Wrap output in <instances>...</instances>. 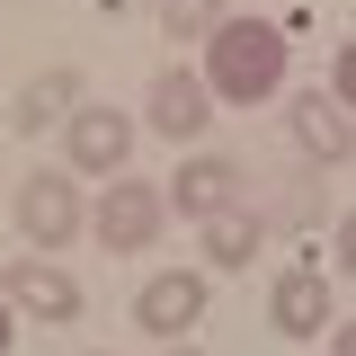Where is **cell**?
Masks as SVG:
<instances>
[{
  "label": "cell",
  "mask_w": 356,
  "mask_h": 356,
  "mask_svg": "<svg viewBox=\"0 0 356 356\" xmlns=\"http://www.w3.org/2000/svg\"><path fill=\"white\" fill-rule=\"evenodd\" d=\"M205 98L222 107H267L285 89V27L276 18H214L205 27Z\"/></svg>",
  "instance_id": "1"
},
{
  "label": "cell",
  "mask_w": 356,
  "mask_h": 356,
  "mask_svg": "<svg viewBox=\"0 0 356 356\" xmlns=\"http://www.w3.org/2000/svg\"><path fill=\"white\" fill-rule=\"evenodd\" d=\"M81 222H89V241H98L107 259H134V250H152V241H161L170 205H161V187H143V178H107V196H98Z\"/></svg>",
  "instance_id": "2"
},
{
  "label": "cell",
  "mask_w": 356,
  "mask_h": 356,
  "mask_svg": "<svg viewBox=\"0 0 356 356\" xmlns=\"http://www.w3.org/2000/svg\"><path fill=\"white\" fill-rule=\"evenodd\" d=\"M134 116L125 107H72L63 116V170L72 178H125V161H134Z\"/></svg>",
  "instance_id": "3"
},
{
  "label": "cell",
  "mask_w": 356,
  "mask_h": 356,
  "mask_svg": "<svg viewBox=\"0 0 356 356\" xmlns=\"http://www.w3.org/2000/svg\"><path fill=\"white\" fill-rule=\"evenodd\" d=\"M0 303L18 312V321H36V330H63V321H81V276L54 267L44 250H27V259H9V276H0Z\"/></svg>",
  "instance_id": "4"
},
{
  "label": "cell",
  "mask_w": 356,
  "mask_h": 356,
  "mask_svg": "<svg viewBox=\"0 0 356 356\" xmlns=\"http://www.w3.org/2000/svg\"><path fill=\"white\" fill-rule=\"evenodd\" d=\"M18 241L27 250H63L72 232H81V187H72V170H36L27 187H18Z\"/></svg>",
  "instance_id": "5"
},
{
  "label": "cell",
  "mask_w": 356,
  "mask_h": 356,
  "mask_svg": "<svg viewBox=\"0 0 356 356\" xmlns=\"http://www.w3.org/2000/svg\"><path fill=\"white\" fill-rule=\"evenodd\" d=\"M205 267H170V276H143V294H134V330H152V339H187L196 321H205Z\"/></svg>",
  "instance_id": "6"
},
{
  "label": "cell",
  "mask_w": 356,
  "mask_h": 356,
  "mask_svg": "<svg viewBox=\"0 0 356 356\" xmlns=\"http://www.w3.org/2000/svg\"><path fill=\"white\" fill-rule=\"evenodd\" d=\"M267 321H276L285 339H321V330L339 321V285H330L321 267H285V276L267 285Z\"/></svg>",
  "instance_id": "7"
},
{
  "label": "cell",
  "mask_w": 356,
  "mask_h": 356,
  "mask_svg": "<svg viewBox=\"0 0 356 356\" xmlns=\"http://www.w3.org/2000/svg\"><path fill=\"white\" fill-rule=\"evenodd\" d=\"M250 196V178H241V161H222V152H196V161H178V187L161 196L170 214H187V222H205V214H222V205H241Z\"/></svg>",
  "instance_id": "8"
},
{
  "label": "cell",
  "mask_w": 356,
  "mask_h": 356,
  "mask_svg": "<svg viewBox=\"0 0 356 356\" xmlns=\"http://www.w3.org/2000/svg\"><path fill=\"white\" fill-rule=\"evenodd\" d=\"M143 125H152V134H170V143H196V134L214 125V98H205V81L170 63V72L152 81V98H143Z\"/></svg>",
  "instance_id": "9"
},
{
  "label": "cell",
  "mask_w": 356,
  "mask_h": 356,
  "mask_svg": "<svg viewBox=\"0 0 356 356\" xmlns=\"http://www.w3.org/2000/svg\"><path fill=\"white\" fill-rule=\"evenodd\" d=\"M294 143H303L312 161H330V170H339V161L356 152V134H348V98H339V89H303V98H294Z\"/></svg>",
  "instance_id": "10"
},
{
  "label": "cell",
  "mask_w": 356,
  "mask_h": 356,
  "mask_svg": "<svg viewBox=\"0 0 356 356\" xmlns=\"http://www.w3.org/2000/svg\"><path fill=\"white\" fill-rule=\"evenodd\" d=\"M259 250H267V214H250V205L205 214V259H214V267H250Z\"/></svg>",
  "instance_id": "11"
},
{
  "label": "cell",
  "mask_w": 356,
  "mask_h": 356,
  "mask_svg": "<svg viewBox=\"0 0 356 356\" xmlns=\"http://www.w3.org/2000/svg\"><path fill=\"white\" fill-rule=\"evenodd\" d=\"M72 107H81V72H44V81L18 89V116H9V125H18V134H36V125H63Z\"/></svg>",
  "instance_id": "12"
},
{
  "label": "cell",
  "mask_w": 356,
  "mask_h": 356,
  "mask_svg": "<svg viewBox=\"0 0 356 356\" xmlns=\"http://www.w3.org/2000/svg\"><path fill=\"white\" fill-rule=\"evenodd\" d=\"M152 18H161V36H196L205 44V27L222 18V0H152Z\"/></svg>",
  "instance_id": "13"
},
{
  "label": "cell",
  "mask_w": 356,
  "mask_h": 356,
  "mask_svg": "<svg viewBox=\"0 0 356 356\" xmlns=\"http://www.w3.org/2000/svg\"><path fill=\"white\" fill-rule=\"evenodd\" d=\"M9 348H18V312L0 303V356H9Z\"/></svg>",
  "instance_id": "14"
},
{
  "label": "cell",
  "mask_w": 356,
  "mask_h": 356,
  "mask_svg": "<svg viewBox=\"0 0 356 356\" xmlns=\"http://www.w3.org/2000/svg\"><path fill=\"white\" fill-rule=\"evenodd\" d=\"M170 356H196V348H187V339H170Z\"/></svg>",
  "instance_id": "15"
}]
</instances>
